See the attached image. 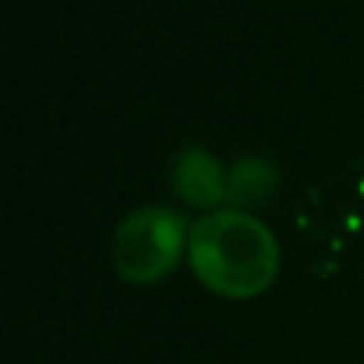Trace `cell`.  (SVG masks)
Instances as JSON below:
<instances>
[{
  "label": "cell",
  "instance_id": "1",
  "mask_svg": "<svg viewBox=\"0 0 364 364\" xmlns=\"http://www.w3.org/2000/svg\"><path fill=\"white\" fill-rule=\"evenodd\" d=\"M188 262L205 288L243 301L275 282L282 252L262 220L243 211H214L188 233Z\"/></svg>",
  "mask_w": 364,
  "mask_h": 364
},
{
  "label": "cell",
  "instance_id": "2",
  "mask_svg": "<svg viewBox=\"0 0 364 364\" xmlns=\"http://www.w3.org/2000/svg\"><path fill=\"white\" fill-rule=\"evenodd\" d=\"M186 218L166 205H144L119 224L112 240L115 269L132 284H151L179 265Z\"/></svg>",
  "mask_w": 364,
  "mask_h": 364
},
{
  "label": "cell",
  "instance_id": "3",
  "mask_svg": "<svg viewBox=\"0 0 364 364\" xmlns=\"http://www.w3.org/2000/svg\"><path fill=\"white\" fill-rule=\"evenodd\" d=\"M297 224L307 237L333 250L364 237V164H348L307 188L297 208Z\"/></svg>",
  "mask_w": 364,
  "mask_h": 364
},
{
  "label": "cell",
  "instance_id": "4",
  "mask_svg": "<svg viewBox=\"0 0 364 364\" xmlns=\"http://www.w3.org/2000/svg\"><path fill=\"white\" fill-rule=\"evenodd\" d=\"M170 188L195 208H214L227 201V173L201 144H186L173 154Z\"/></svg>",
  "mask_w": 364,
  "mask_h": 364
},
{
  "label": "cell",
  "instance_id": "5",
  "mask_svg": "<svg viewBox=\"0 0 364 364\" xmlns=\"http://www.w3.org/2000/svg\"><path fill=\"white\" fill-rule=\"evenodd\" d=\"M278 188V166L269 157L246 154L230 164L227 173V201L230 205H252L265 201Z\"/></svg>",
  "mask_w": 364,
  "mask_h": 364
}]
</instances>
